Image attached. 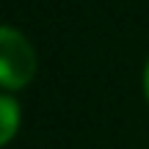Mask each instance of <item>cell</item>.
I'll list each match as a JSON object with an SVG mask.
<instances>
[{"instance_id":"2","label":"cell","mask_w":149,"mask_h":149,"mask_svg":"<svg viewBox=\"0 0 149 149\" xmlns=\"http://www.w3.org/2000/svg\"><path fill=\"white\" fill-rule=\"evenodd\" d=\"M19 127V105L11 97H0V146L8 144Z\"/></svg>"},{"instance_id":"3","label":"cell","mask_w":149,"mask_h":149,"mask_svg":"<svg viewBox=\"0 0 149 149\" xmlns=\"http://www.w3.org/2000/svg\"><path fill=\"white\" fill-rule=\"evenodd\" d=\"M144 88H146V97H149V64H146V72H144Z\"/></svg>"},{"instance_id":"1","label":"cell","mask_w":149,"mask_h":149,"mask_svg":"<svg viewBox=\"0 0 149 149\" xmlns=\"http://www.w3.org/2000/svg\"><path fill=\"white\" fill-rule=\"evenodd\" d=\"M36 74V53L31 42L14 28L0 25V86L22 88Z\"/></svg>"}]
</instances>
